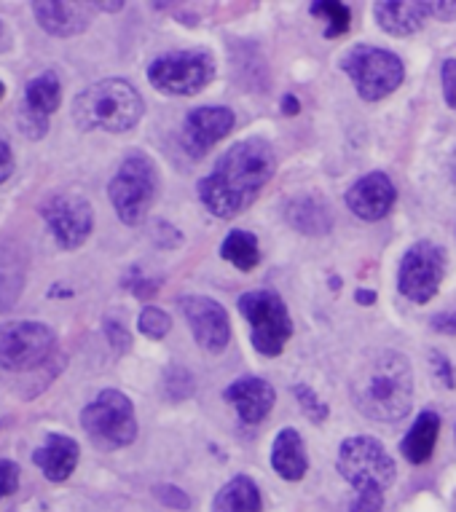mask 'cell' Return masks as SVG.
Instances as JSON below:
<instances>
[{
	"instance_id": "9c48e42d",
	"label": "cell",
	"mask_w": 456,
	"mask_h": 512,
	"mask_svg": "<svg viewBox=\"0 0 456 512\" xmlns=\"http://www.w3.org/2000/svg\"><path fill=\"white\" fill-rule=\"evenodd\" d=\"M338 475L355 491H387L395 483V462L381 440L368 435L349 437L338 448Z\"/></svg>"
},
{
	"instance_id": "d6986e66",
	"label": "cell",
	"mask_w": 456,
	"mask_h": 512,
	"mask_svg": "<svg viewBox=\"0 0 456 512\" xmlns=\"http://www.w3.org/2000/svg\"><path fill=\"white\" fill-rule=\"evenodd\" d=\"M373 14L381 30L397 38L419 33L424 22L430 19L427 3H419V0H381L373 6Z\"/></svg>"
},
{
	"instance_id": "d590c367",
	"label": "cell",
	"mask_w": 456,
	"mask_h": 512,
	"mask_svg": "<svg viewBox=\"0 0 456 512\" xmlns=\"http://www.w3.org/2000/svg\"><path fill=\"white\" fill-rule=\"evenodd\" d=\"M432 370H435V376L440 378V384H443V387H446V389L456 387V384H454V368H451V362H448L440 352L432 354Z\"/></svg>"
},
{
	"instance_id": "e575fe53",
	"label": "cell",
	"mask_w": 456,
	"mask_h": 512,
	"mask_svg": "<svg viewBox=\"0 0 456 512\" xmlns=\"http://www.w3.org/2000/svg\"><path fill=\"white\" fill-rule=\"evenodd\" d=\"M156 496H159L167 507H175V510H188V507H191V499L175 486H156Z\"/></svg>"
},
{
	"instance_id": "8fae6325",
	"label": "cell",
	"mask_w": 456,
	"mask_h": 512,
	"mask_svg": "<svg viewBox=\"0 0 456 512\" xmlns=\"http://www.w3.org/2000/svg\"><path fill=\"white\" fill-rule=\"evenodd\" d=\"M448 271L446 250L435 242L411 244L397 269V290L414 303H427L438 295Z\"/></svg>"
},
{
	"instance_id": "83f0119b",
	"label": "cell",
	"mask_w": 456,
	"mask_h": 512,
	"mask_svg": "<svg viewBox=\"0 0 456 512\" xmlns=\"http://www.w3.org/2000/svg\"><path fill=\"white\" fill-rule=\"evenodd\" d=\"M293 395H296L298 405H301V411H304L306 419L312 421V424H325V419L330 416V408L309 384H296V387H293Z\"/></svg>"
},
{
	"instance_id": "b9f144b4",
	"label": "cell",
	"mask_w": 456,
	"mask_h": 512,
	"mask_svg": "<svg viewBox=\"0 0 456 512\" xmlns=\"http://www.w3.org/2000/svg\"><path fill=\"white\" fill-rule=\"evenodd\" d=\"M355 298L360 306H371V303H376V293H373V290H357Z\"/></svg>"
},
{
	"instance_id": "60d3db41",
	"label": "cell",
	"mask_w": 456,
	"mask_h": 512,
	"mask_svg": "<svg viewBox=\"0 0 456 512\" xmlns=\"http://www.w3.org/2000/svg\"><path fill=\"white\" fill-rule=\"evenodd\" d=\"M298 110H301V105H298V97H293V94H285V97H282V113L296 116Z\"/></svg>"
},
{
	"instance_id": "52a82bcc",
	"label": "cell",
	"mask_w": 456,
	"mask_h": 512,
	"mask_svg": "<svg viewBox=\"0 0 456 512\" xmlns=\"http://www.w3.org/2000/svg\"><path fill=\"white\" fill-rule=\"evenodd\" d=\"M81 427L105 451L127 448L137 437L135 405L119 389H105L81 411Z\"/></svg>"
},
{
	"instance_id": "4316f807",
	"label": "cell",
	"mask_w": 456,
	"mask_h": 512,
	"mask_svg": "<svg viewBox=\"0 0 456 512\" xmlns=\"http://www.w3.org/2000/svg\"><path fill=\"white\" fill-rule=\"evenodd\" d=\"M312 14L325 19V35L328 38H341L352 27V11L341 0H320V3H312Z\"/></svg>"
},
{
	"instance_id": "44dd1931",
	"label": "cell",
	"mask_w": 456,
	"mask_h": 512,
	"mask_svg": "<svg viewBox=\"0 0 456 512\" xmlns=\"http://www.w3.org/2000/svg\"><path fill=\"white\" fill-rule=\"evenodd\" d=\"M440 435V416L435 411H424L416 416L414 427L408 429L400 451L406 456V462L411 464H427L435 454V445H438Z\"/></svg>"
},
{
	"instance_id": "7a4b0ae2",
	"label": "cell",
	"mask_w": 456,
	"mask_h": 512,
	"mask_svg": "<svg viewBox=\"0 0 456 512\" xmlns=\"http://www.w3.org/2000/svg\"><path fill=\"white\" fill-rule=\"evenodd\" d=\"M349 397L365 419L395 424L406 419L414 403V373L400 352H371L349 378Z\"/></svg>"
},
{
	"instance_id": "3957f363",
	"label": "cell",
	"mask_w": 456,
	"mask_h": 512,
	"mask_svg": "<svg viewBox=\"0 0 456 512\" xmlns=\"http://www.w3.org/2000/svg\"><path fill=\"white\" fill-rule=\"evenodd\" d=\"M145 113L143 94L124 78H105L86 86L73 102V118L86 132L100 129L110 135H121L140 124Z\"/></svg>"
},
{
	"instance_id": "4fadbf2b",
	"label": "cell",
	"mask_w": 456,
	"mask_h": 512,
	"mask_svg": "<svg viewBox=\"0 0 456 512\" xmlns=\"http://www.w3.org/2000/svg\"><path fill=\"white\" fill-rule=\"evenodd\" d=\"M180 311H183L188 328L194 333L196 344L202 346L204 352H226L228 344H231V322H228L226 309L218 301H212L207 295H183Z\"/></svg>"
},
{
	"instance_id": "cb8c5ba5",
	"label": "cell",
	"mask_w": 456,
	"mask_h": 512,
	"mask_svg": "<svg viewBox=\"0 0 456 512\" xmlns=\"http://www.w3.org/2000/svg\"><path fill=\"white\" fill-rule=\"evenodd\" d=\"M62 102V84L57 73H41L38 78H33L25 89V108L38 113V116L49 118L54 110L60 108Z\"/></svg>"
},
{
	"instance_id": "ba28073f",
	"label": "cell",
	"mask_w": 456,
	"mask_h": 512,
	"mask_svg": "<svg viewBox=\"0 0 456 512\" xmlns=\"http://www.w3.org/2000/svg\"><path fill=\"white\" fill-rule=\"evenodd\" d=\"M215 78V57L204 49L169 51L151 62L148 81L169 97H194Z\"/></svg>"
},
{
	"instance_id": "603a6c76",
	"label": "cell",
	"mask_w": 456,
	"mask_h": 512,
	"mask_svg": "<svg viewBox=\"0 0 456 512\" xmlns=\"http://www.w3.org/2000/svg\"><path fill=\"white\" fill-rule=\"evenodd\" d=\"M212 512H263L261 491L247 475H237L212 499Z\"/></svg>"
},
{
	"instance_id": "f35d334b",
	"label": "cell",
	"mask_w": 456,
	"mask_h": 512,
	"mask_svg": "<svg viewBox=\"0 0 456 512\" xmlns=\"http://www.w3.org/2000/svg\"><path fill=\"white\" fill-rule=\"evenodd\" d=\"M127 287L137 295V298H143V301L145 298H151V295H156V290H159V285H156V282H151V279H145V277L129 279Z\"/></svg>"
},
{
	"instance_id": "5bb4252c",
	"label": "cell",
	"mask_w": 456,
	"mask_h": 512,
	"mask_svg": "<svg viewBox=\"0 0 456 512\" xmlns=\"http://www.w3.org/2000/svg\"><path fill=\"white\" fill-rule=\"evenodd\" d=\"M234 124H237L234 110L223 105H204L191 110L183 124V148L191 159H202L212 145L231 135Z\"/></svg>"
},
{
	"instance_id": "277c9868",
	"label": "cell",
	"mask_w": 456,
	"mask_h": 512,
	"mask_svg": "<svg viewBox=\"0 0 456 512\" xmlns=\"http://www.w3.org/2000/svg\"><path fill=\"white\" fill-rule=\"evenodd\" d=\"M108 196L121 223L140 226L159 196V172L151 156L129 153L108 185Z\"/></svg>"
},
{
	"instance_id": "d6a6232c",
	"label": "cell",
	"mask_w": 456,
	"mask_h": 512,
	"mask_svg": "<svg viewBox=\"0 0 456 512\" xmlns=\"http://www.w3.org/2000/svg\"><path fill=\"white\" fill-rule=\"evenodd\" d=\"M105 336H108L110 346L116 352H127L129 346H132V336H129L127 328L121 325L119 319H105Z\"/></svg>"
},
{
	"instance_id": "8d00e7d4",
	"label": "cell",
	"mask_w": 456,
	"mask_h": 512,
	"mask_svg": "<svg viewBox=\"0 0 456 512\" xmlns=\"http://www.w3.org/2000/svg\"><path fill=\"white\" fill-rule=\"evenodd\" d=\"M14 167H17L14 151H11V145L0 137V183H6V180L14 175Z\"/></svg>"
},
{
	"instance_id": "30bf717a",
	"label": "cell",
	"mask_w": 456,
	"mask_h": 512,
	"mask_svg": "<svg viewBox=\"0 0 456 512\" xmlns=\"http://www.w3.org/2000/svg\"><path fill=\"white\" fill-rule=\"evenodd\" d=\"M57 352V333L43 322H6L0 325V370L27 373L41 368Z\"/></svg>"
},
{
	"instance_id": "d4e9b609",
	"label": "cell",
	"mask_w": 456,
	"mask_h": 512,
	"mask_svg": "<svg viewBox=\"0 0 456 512\" xmlns=\"http://www.w3.org/2000/svg\"><path fill=\"white\" fill-rule=\"evenodd\" d=\"M220 255L223 261L231 263L234 269L239 271H253L258 263H261V244H258V236L250 234V231H231L226 236V242L220 247Z\"/></svg>"
},
{
	"instance_id": "7dc6e473",
	"label": "cell",
	"mask_w": 456,
	"mask_h": 512,
	"mask_svg": "<svg viewBox=\"0 0 456 512\" xmlns=\"http://www.w3.org/2000/svg\"><path fill=\"white\" fill-rule=\"evenodd\" d=\"M451 504H454V512H456V491H454V499H451Z\"/></svg>"
},
{
	"instance_id": "484cf974",
	"label": "cell",
	"mask_w": 456,
	"mask_h": 512,
	"mask_svg": "<svg viewBox=\"0 0 456 512\" xmlns=\"http://www.w3.org/2000/svg\"><path fill=\"white\" fill-rule=\"evenodd\" d=\"M22 285H25V266L19 263L17 255L14 252L0 255V311L17 303Z\"/></svg>"
},
{
	"instance_id": "ffe728a7",
	"label": "cell",
	"mask_w": 456,
	"mask_h": 512,
	"mask_svg": "<svg viewBox=\"0 0 456 512\" xmlns=\"http://www.w3.org/2000/svg\"><path fill=\"white\" fill-rule=\"evenodd\" d=\"M271 467L282 480L296 483L306 475L309 470V456H306L304 437L298 435L296 429H282L274 440L271 448Z\"/></svg>"
},
{
	"instance_id": "ac0fdd59",
	"label": "cell",
	"mask_w": 456,
	"mask_h": 512,
	"mask_svg": "<svg viewBox=\"0 0 456 512\" xmlns=\"http://www.w3.org/2000/svg\"><path fill=\"white\" fill-rule=\"evenodd\" d=\"M78 459H81V451H78V443L68 435H49L46 443L33 454L35 467L43 472V478L51 480V483H62L73 475V470L78 467Z\"/></svg>"
},
{
	"instance_id": "e0dca14e",
	"label": "cell",
	"mask_w": 456,
	"mask_h": 512,
	"mask_svg": "<svg viewBox=\"0 0 456 512\" xmlns=\"http://www.w3.org/2000/svg\"><path fill=\"white\" fill-rule=\"evenodd\" d=\"M89 3H65V0H41L33 3V14L38 25L49 35L57 38H73V35L84 33L89 27Z\"/></svg>"
},
{
	"instance_id": "ee69618b",
	"label": "cell",
	"mask_w": 456,
	"mask_h": 512,
	"mask_svg": "<svg viewBox=\"0 0 456 512\" xmlns=\"http://www.w3.org/2000/svg\"><path fill=\"white\" fill-rule=\"evenodd\" d=\"M451 180L456 183V151L451 153Z\"/></svg>"
},
{
	"instance_id": "6da1fadb",
	"label": "cell",
	"mask_w": 456,
	"mask_h": 512,
	"mask_svg": "<svg viewBox=\"0 0 456 512\" xmlns=\"http://www.w3.org/2000/svg\"><path fill=\"white\" fill-rule=\"evenodd\" d=\"M274 172L277 156L269 140L247 137L220 156L210 175L199 180L196 194L215 218L231 220L253 207Z\"/></svg>"
},
{
	"instance_id": "7bdbcfd3",
	"label": "cell",
	"mask_w": 456,
	"mask_h": 512,
	"mask_svg": "<svg viewBox=\"0 0 456 512\" xmlns=\"http://www.w3.org/2000/svg\"><path fill=\"white\" fill-rule=\"evenodd\" d=\"M92 9H100V11H121V9H124V3H92Z\"/></svg>"
},
{
	"instance_id": "8992f818",
	"label": "cell",
	"mask_w": 456,
	"mask_h": 512,
	"mask_svg": "<svg viewBox=\"0 0 456 512\" xmlns=\"http://www.w3.org/2000/svg\"><path fill=\"white\" fill-rule=\"evenodd\" d=\"M239 314L250 325L255 352L263 357H279L285 352L290 336H293V319H290L288 303L282 301L274 290H250L239 295Z\"/></svg>"
},
{
	"instance_id": "5b68a950",
	"label": "cell",
	"mask_w": 456,
	"mask_h": 512,
	"mask_svg": "<svg viewBox=\"0 0 456 512\" xmlns=\"http://www.w3.org/2000/svg\"><path fill=\"white\" fill-rule=\"evenodd\" d=\"M341 70L352 78L360 100L379 102L389 97L392 92L400 89L406 68L403 59L397 57L395 51L379 49V46H352V49L341 57Z\"/></svg>"
},
{
	"instance_id": "4dcf8cb0",
	"label": "cell",
	"mask_w": 456,
	"mask_h": 512,
	"mask_svg": "<svg viewBox=\"0 0 456 512\" xmlns=\"http://www.w3.org/2000/svg\"><path fill=\"white\" fill-rule=\"evenodd\" d=\"M384 507V491H355V499L349 504V512H381Z\"/></svg>"
},
{
	"instance_id": "7c38bea8",
	"label": "cell",
	"mask_w": 456,
	"mask_h": 512,
	"mask_svg": "<svg viewBox=\"0 0 456 512\" xmlns=\"http://www.w3.org/2000/svg\"><path fill=\"white\" fill-rule=\"evenodd\" d=\"M41 215L62 250H78L92 236L94 210L84 196L54 194L43 202Z\"/></svg>"
},
{
	"instance_id": "bcb514c9",
	"label": "cell",
	"mask_w": 456,
	"mask_h": 512,
	"mask_svg": "<svg viewBox=\"0 0 456 512\" xmlns=\"http://www.w3.org/2000/svg\"><path fill=\"white\" fill-rule=\"evenodd\" d=\"M3 97H6V86L0 84V100H3Z\"/></svg>"
},
{
	"instance_id": "74e56055",
	"label": "cell",
	"mask_w": 456,
	"mask_h": 512,
	"mask_svg": "<svg viewBox=\"0 0 456 512\" xmlns=\"http://www.w3.org/2000/svg\"><path fill=\"white\" fill-rule=\"evenodd\" d=\"M427 11H430V17H438L440 22H454L456 19L454 0H435V3H427Z\"/></svg>"
},
{
	"instance_id": "ab89813d",
	"label": "cell",
	"mask_w": 456,
	"mask_h": 512,
	"mask_svg": "<svg viewBox=\"0 0 456 512\" xmlns=\"http://www.w3.org/2000/svg\"><path fill=\"white\" fill-rule=\"evenodd\" d=\"M432 328L443 333V336H456V311H446V314L432 317Z\"/></svg>"
},
{
	"instance_id": "f546056e",
	"label": "cell",
	"mask_w": 456,
	"mask_h": 512,
	"mask_svg": "<svg viewBox=\"0 0 456 512\" xmlns=\"http://www.w3.org/2000/svg\"><path fill=\"white\" fill-rule=\"evenodd\" d=\"M19 129H22V135L30 137V140H41V137L46 135V129H49V118L22 108L19 110Z\"/></svg>"
},
{
	"instance_id": "7402d4cb",
	"label": "cell",
	"mask_w": 456,
	"mask_h": 512,
	"mask_svg": "<svg viewBox=\"0 0 456 512\" xmlns=\"http://www.w3.org/2000/svg\"><path fill=\"white\" fill-rule=\"evenodd\" d=\"M285 218L298 234L306 236H325L333 228V215L325 202L317 196H296L293 202L285 207Z\"/></svg>"
},
{
	"instance_id": "836d02e7",
	"label": "cell",
	"mask_w": 456,
	"mask_h": 512,
	"mask_svg": "<svg viewBox=\"0 0 456 512\" xmlns=\"http://www.w3.org/2000/svg\"><path fill=\"white\" fill-rule=\"evenodd\" d=\"M440 81H443V97H446L448 108L456 110V59H446L443 62Z\"/></svg>"
},
{
	"instance_id": "2e32d148",
	"label": "cell",
	"mask_w": 456,
	"mask_h": 512,
	"mask_svg": "<svg viewBox=\"0 0 456 512\" xmlns=\"http://www.w3.org/2000/svg\"><path fill=\"white\" fill-rule=\"evenodd\" d=\"M228 403L234 405L239 413V419L245 421V424H261L266 416L274 408V387H271L269 381H263V378L247 376L234 381L231 387L226 389V395H223Z\"/></svg>"
},
{
	"instance_id": "1f68e13d",
	"label": "cell",
	"mask_w": 456,
	"mask_h": 512,
	"mask_svg": "<svg viewBox=\"0 0 456 512\" xmlns=\"http://www.w3.org/2000/svg\"><path fill=\"white\" fill-rule=\"evenodd\" d=\"M19 488V467L9 459H0V499L17 494Z\"/></svg>"
},
{
	"instance_id": "9a60e30c",
	"label": "cell",
	"mask_w": 456,
	"mask_h": 512,
	"mask_svg": "<svg viewBox=\"0 0 456 512\" xmlns=\"http://www.w3.org/2000/svg\"><path fill=\"white\" fill-rule=\"evenodd\" d=\"M397 199L395 183L389 180L384 172H371L363 175L352 188L347 191V207L355 218L365 220V223H376L384 220L392 212Z\"/></svg>"
},
{
	"instance_id": "f6af8a7d",
	"label": "cell",
	"mask_w": 456,
	"mask_h": 512,
	"mask_svg": "<svg viewBox=\"0 0 456 512\" xmlns=\"http://www.w3.org/2000/svg\"><path fill=\"white\" fill-rule=\"evenodd\" d=\"M0 41H6V27H3V22H0ZM3 49V46H0Z\"/></svg>"
},
{
	"instance_id": "f1b7e54d",
	"label": "cell",
	"mask_w": 456,
	"mask_h": 512,
	"mask_svg": "<svg viewBox=\"0 0 456 512\" xmlns=\"http://www.w3.org/2000/svg\"><path fill=\"white\" fill-rule=\"evenodd\" d=\"M137 328H140L143 336L153 338V341H161V338L172 330V319H169L167 311H161L159 306H145V309L140 311V319H137Z\"/></svg>"
}]
</instances>
